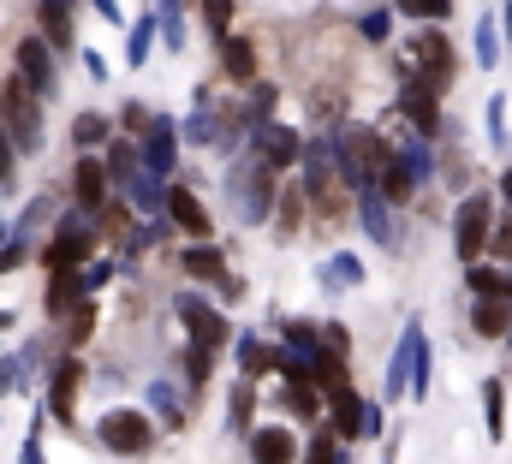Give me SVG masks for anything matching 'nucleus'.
I'll return each instance as SVG.
<instances>
[{"label":"nucleus","instance_id":"1","mask_svg":"<svg viewBox=\"0 0 512 464\" xmlns=\"http://www.w3.org/2000/svg\"><path fill=\"white\" fill-rule=\"evenodd\" d=\"M0 119H6V131L18 137V149H36V96H30V84L24 78H12L6 84V96H0Z\"/></svg>","mask_w":512,"mask_h":464},{"label":"nucleus","instance_id":"2","mask_svg":"<svg viewBox=\"0 0 512 464\" xmlns=\"http://www.w3.org/2000/svg\"><path fill=\"white\" fill-rule=\"evenodd\" d=\"M102 441H108L114 453L137 459V453H149L155 429H149V417H143V411H108V417H102Z\"/></svg>","mask_w":512,"mask_h":464},{"label":"nucleus","instance_id":"3","mask_svg":"<svg viewBox=\"0 0 512 464\" xmlns=\"http://www.w3.org/2000/svg\"><path fill=\"white\" fill-rule=\"evenodd\" d=\"M483 244H489V197H471V203L459 209V256L471 262Z\"/></svg>","mask_w":512,"mask_h":464},{"label":"nucleus","instance_id":"4","mask_svg":"<svg viewBox=\"0 0 512 464\" xmlns=\"http://www.w3.org/2000/svg\"><path fill=\"white\" fill-rule=\"evenodd\" d=\"M78 381H84V363H60V375H54V393H48V411H54L60 423H72V405H78Z\"/></svg>","mask_w":512,"mask_h":464},{"label":"nucleus","instance_id":"5","mask_svg":"<svg viewBox=\"0 0 512 464\" xmlns=\"http://www.w3.org/2000/svg\"><path fill=\"white\" fill-rule=\"evenodd\" d=\"M251 459L256 464H292V459H298V447H292V435H286V429H256V435H251Z\"/></svg>","mask_w":512,"mask_h":464},{"label":"nucleus","instance_id":"6","mask_svg":"<svg viewBox=\"0 0 512 464\" xmlns=\"http://www.w3.org/2000/svg\"><path fill=\"white\" fill-rule=\"evenodd\" d=\"M18 66H24V84H30V90H48L54 60H48V48H42L36 36H24V42H18Z\"/></svg>","mask_w":512,"mask_h":464},{"label":"nucleus","instance_id":"7","mask_svg":"<svg viewBox=\"0 0 512 464\" xmlns=\"http://www.w3.org/2000/svg\"><path fill=\"white\" fill-rule=\"evenodd\" d=\"M72 197H78L84 209H102V197H108V167H102V161H78Z\"/></svg>","mask_w":512,"mask_h":464},{"label":"nucleus","instance_id":"8","mask_svg":"<svg viewBox=\"0 0 512 464\" xmlns=\"http://www.w3.org/2000/svg\"><path fill=\"white\" fill-rule=\"evenodd\" d=\"M411 54H417V60H423V66H429V72H435V84H447V78H453V48H447V42H441V36H435V30H423V36H417V48H411Z\"/></svg>","mask_w":512,"mask_h":464},{"label":"nucleus","instance_id":"9","mask_svg":"<svg viewBox=\"0 0 512 464\" xmlns=\"http://www.w3.org/2000/svg\"><path fill=\"white\" fill-rule=\"evenodd\" d=\"M167 209H173L179 232H191V238H209V215H203V203H197L191 191H173V197H167Z\"/></svg>","mask_w":512,"mask_h":464},{"label":"nucleus","instance_id":"10","mask_svg":"<svg viewBox=\"0 0 512 464\" xmlns=\"http://www.w3.org/2000/svg\"><path fill=\"white\" fill-rule=\"evenodd\" d=\"M185 322H191V334H197V346H203V351H215L221 340H227V322H221L209 304H191V310H185Z\"/></svg>","mask_w":512,"mask_h":464},{"label":"nucleus","instance_id":"11","mask_svg":"<svg viewBox=\"0 0 512 464\" xmlns=\"http://www.w3.org/2000/svg\"><path fill=\"white\" fill-rule=\"evenodd\" d=\"M78 256H90V232H60V238L48 244V256H42V262H48V268H72Z\"/></svg>","mask_w":512,"mask_h":464},{"label":"nucleus","instance_id":"12","mask_svg":"<svg viewBox=\"0 0 512 464\" xmlns=\"http://www.w3.org/2000/svg\"><path fill=\"white\" fill-rule=\"evenodd\" d=\"M78 286H84V280H78L72 268H54V286H48V310H54V316H66V310H72V298H78Z\"/></svg>","mask_w":512,"mask_h":464},{"label":"nucleus","instance_id":"13","mask_svg":"<svg viewBox=\"0 0 512 464\" xmlns=\"http://www.w3.org/2000/svg\"><path fill=\"white\" fill-rule=\"evenodd\" d=\"M352 161H364V167H393L387 143H376L370 131H358V137H352Z\"/></svg>","mask_w":512,"mask_h":464},{"label":"nucleus","instance_id":"14","mask_svg":"<svg viewBox=\"0 0 512 464\" xmlns=\"http://www.w3.org/2000/svg\"><path fill=\"white\" fill-rule=\"evenodd\" d=\"M42 30H48V42H72V18H66V6H60V0H48V6H42Z\"/></svg>","mask_w":512,"mask_h":464},{"label":"nucleus","instance_id":"15","mask_svg":"<svg viewBox=\"0 0 512 464\" xmlns=\"http://www.w3.org/2000/svg\"><path fill=\"white\" fill-rule=\"evenodd\" d=\"M221 60H227V72H233V78H251V48H245V42H221Z\"/></svg>","mask_w":512,"mask_h":464},{"label":"nucleus","instance_id":"16","mask_svg":"<svg viewBox=\"0 0 512 464\" xmlns=\"http://www.w3.org/2000/svg\"><path fill=\"white\" fill-rule=\"evenodd\" d=\"M185 274L215 280V274H221V256H215V250H191V256H185Z\"/></svg>","mask_w":512,"mask_h":464},{"label":"nucleus","instance_id":"17","mask_svg":"<svg viewBox=\"0 0 512 464\" xmlns=\"http://www.w3.org/2000/svg\"><path fill=\"white\" fill-rule=\"evenodd\" d=\"M399 12H411V18H447L453 0H399Z\"/></svg>","mask_w":512,"mask_h":464},{"label":"nucleus","instance_id":"18","mask_svg":"<svg viewBox=\"0 0 512 464\" xmlns=\"http://www.w3.org/2000/svg\"><path fill=\"white\" fill-rule=\"evenodd\" d=\"M405 114L423 119V131H435V102H429V96H405Z\"/></svg>","mask_w":512,"mask_h":464},{"label":"nucleus","instance_id":"19","mask_svg":"<svg viewBox=\"0 0 512 464\" xmlns=\"http://www.w3.org/2000/svg\"><path fill=\"white\" fill-rule=\"evenodd\" d=\"M477 328H483V334H507V310H501V304H483Z\"/></svg>","mask_w":512,"mask_h":464},{"label":"nucleus","instance_id":"20","mask_svg":"<svg viewBox=\"0 0 512 464\" xmlns=\"http://www.w3.org/2000/svg\"><path fill=\"white\" fill-rule=\"evenodd\" d=\"M203 18H209V30H227V18H233V0H203Z\"/></svg>","mask_w":512,"mask_h":464},{"label":"nucleus","instance_id":"21","mask_svg":"<svg viewBox=\"0 0 512 464\" xmlns=\"http://www.w3.org/2000/svg\"><path fill=\"white\" fill-rule=\"evenodd\" d=\"M102 131H108V119H96V114L78 119V143H84V149H90V143H102Z\"/></svg>","mask_w":512,"mask_h":464},{"label":"nucleus","instance_id":"22","mask_svg":"<svg viewBox=\"0 0 512 464\" xmlns=\"http://www.w3.org/2000/svg\"><path fill=\"white\" fill-rule=\"evenodd\" d=\"M477 292H489V298H512V280L507 274H477Z\"/></svg>","mask_w":512,"mask_h":464},{"label":"nucleus","instance_id":"23","mask_svg":"<svg viewBox=\"0 0 512 464\" xmlns=\"http://www.w3.org/2000/svg\"><path fill=\"white\" fill-rule=\"evenodd\" d=\"M304 464H334V441H328V435H322V441H316V447H310V459Z\"/></svg>","mask_w":512,"mask_h":464},{"label":"nucleus","instance_id":"24","mask_svg":"<svg viewBox=\"0 0 512 464\" xmlns=\"http://www.w3.org/2000/svg\"><path fill=\"white\" fill-rule=\"evenodd\" d=\"M387 191H393V197H405V191H411V179H405V167H387Z\"/></svg>","mask_w":512,"mask_h":464},{"label":"nucleus","instance_id":"25","mask_svg":"<svg viewBox=\"0 0 512 464\" xmlns=\"http://www.w3.org/2000/svg\"><path fill=\"white\" fill-rule=\"evenodd\" d=\"M268 155H274V161H286V155H292V137H286V131H280V137H268Z\"/></svg>","mask_w":512,"mask_h":464},{"label":"nucleus","instance_id":"26","mask_svg":"<svg viewBox=\"0 0 512 464\" xmlns=\"http://www.w3.org/2000/svg\"><path fill=\"white\" fill-rule=\"evenodd\" d=\"M495 256H512V227H507V232H495Z\"/></svg>","mask_w":512,"mask_h":464},{"label":"nucleus","instance_id":"27","mask_svg":"<svg viewBox=\"0 0 512 464\" xmlns=\"http://www.w3.org/2000/svg\"><path fill=\"white\" fill-rule=\"evenodd\" d=\"M0 173H6V149H0Z\"/></svg>","mask_w":512,"mask_h":464}]
</instances>
